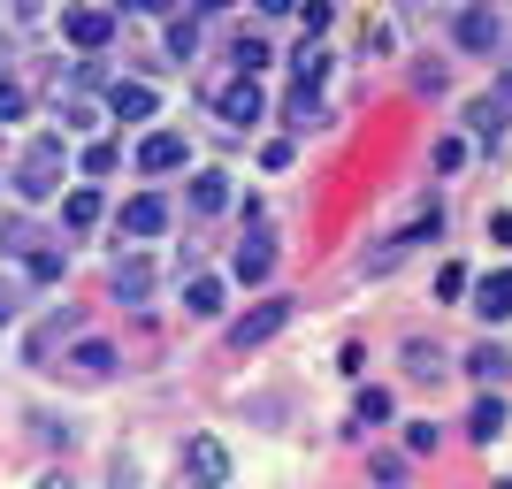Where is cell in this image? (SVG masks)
I'll use <instances>...</instances> for the list:
<instances>
[{"instance_id":"30","label":"cell","mask_w":512,"mask_h":489,"mask_svg":"<svg viewBox=\"0 0 512 489\" xmlns=\"http://www.w3.org/2000/svg\"><path fill=\"white\" fill-rule=\"evenodd\" d=\"M31 276H39V283L62 276V245H31Z\"/></svg>"},{"instance_id":"35","label":"cell","mask_w":512,"mask_h":489,"mask_svg":"<svg viewBox=\"0 0 512 489\" xmlns=\"http://www.w3.org/2000/svg\"><path fill=\"white\" fill-rule=\"evenodd\" d=\"M260 16H299V0H253Z\"/></svg>"},{"instance_id":"21","label":"cell","mask_w":512,"mask_h":489,"mask_svg":"<svg viewBox=\"0 0 512 489\" xmlns=\"http://www.w3.org/2000/svg\"><path fill=\"white\" fill-rule=\"evenodd\" d=\"M467 375H482V383H497V375H512V360L497 352V344H474L467 352Z\"/></svg>"},{"instance_id":"13","label":"cell","mask_w":512,"mask_h":489,"mask_svg":"<svg viewBox=\"0 0 512 489\" xmlns=\"http://www.w3.org/2000/svg\"><path fill=\"white\" fill-rule=\"evenodd\" d=\"M505 115H512L505 92H490V100H474V107H467V130L482 138V146H497V138H505Z\"/></svg>"},{"instance_id":"20","label":"cell","mask_w":512,"mask_h":489,"mask_svg":"<svg viewBox=\"0 0 512 489\" xmlns=\"http://www.w3.org/2000/svg\"><path fill=\"white\" fill-rule=\"evenodd\" d=\"M291 69H299V85H306V92H321V85H329V54H321L314 39L299 46V62H291Z\"/></svg>"},{"instance_id":"32","label":"cell","mask_w":512,"mask_h":489,"mask_svg":"<svg viewBox=\"0 0 512 489\" xmlns=\"http://www.w3.org/2000/svg\"><path fill=\"white\" fill-rule=\"evenodd\" d=\"M192 46H199L192 23H169V54H176V62H192Z\"/></svg>"},{"instance_id":"43","label":"cell","mask_w":512,"mask_h":489,"mask_svg":"<svg viewBox=\"0 0 512 489\" xmlns=\"http://www.w3.org/2000/svg\"><path fill=\"white\" fill-rule=\"evenodd\" d=\"M192 489H207V482H192Z\"/></svg>"},{"instance_id":"12","label":"cell","mask_w":512,"mask_h":489,"mask_svg":"<svg viewBox=\"0 0 512 489\" xmlns=\"http://www.w3.org/2000/svg\"><path fill=\"white\" fill-rule=\"evenodd\" d=\"M451 39L467 46V54H490V46H497V8H459Z\"/></svg>"},{"instance_id":"23","label":"cell","mask_w":512,"mask_h":489,"mask_svg":"<svg viewBox=\"0 0 512 489\" xmlns=\"http://www.w3.org/2000/svg\"><path fill=\"white\" fill-rule=\"evenodd\" d=\"M299 23H306V39H321L337 23V0H299Z\"/></svg>"},{"instance_id":"40","label":"cell","mask_w":512,"mask_h":489,"mask_svg":"<svg viewBox=\"0 0 512 489\" xmlns=\"http://www.w3.org/2000/svg\"><path fill=\"white\" fill-rule=\"evenodd\" d=\"M199 8H237V0H199Z\"/></svg>"},{"instance_id":"9","label":"cell","mask_w":512,"mask_h":489,"mask_svg":"<svg viewBox=\"0 0 512 489\" xmlns=\"http://www.w3.org/2000/svg\"><path fill=\"white\" fill-rule=\"evenodd\" d=\"M115 222H123V237H161V230H169V199H161V192H138V199H123Z\"/></svg>"},{"instance_id":"1","label":"cell","mask_w":512,"mask_h":489,"mask_svg":"<svg viewBox=\"0 0 512 489\" xmlns=\"http://www.w3.org/2000/svg\"><path fill=\"white\" fill-rule=\"evenodd\" d=\"M16 192H23V199H54V192H62V138H54V130H39V138L23 146Z\"/></svg>"},{"instance_id":"5","label":"cell","mask_w":512,"mask_h":489,"mask_svg":"<svg viewBox=\"0 0 512 489\" xmlns=\"http://www.w3.org/2000/svg\"><path fill=\"white\" fill-rule=\"evenodd\" d=\"M107 115H115V123H153V115H161V92H153L146 77H115V85H107Z\"/></svg>"},{"instance_id":"6","label":"cell","mask_w":512,"mask_h":489,"mask_svg":"<svg viewBox=\"0 0 512 489\" xmlns=\"http://www.w3.org/2000/svg\"><path fill=\"white\" fill-rule=\"evenodd\" d=\"M184 474L207 482V489H230V444H222V436H192V444H184Z\"/></svg>"},{"instance_id":"29","label":"cell","mask_w":512,"mask_h":489,"mask_svg":"<svg viewBox=\"0 0 512 489\" xmlns=\"http://www.w3.org/2000/svg\"><path fill=\"white\" fill-rule=\"evenodd\" d=\"M436 451V421H406V459H428Z\"/></svg>"},{"instance_id":"37","label":"cell","mask_w":512,"mask_h":489,"mask_svg":"<svg viewBox=\"0 0 512 489\" xmlns=\"http://www.w3.org/2000/svg\"><path fill=\"white\" fill-rule=\"evenodd\" d=\"M8 321H16V291H8V283H0V329H8Z\"/></svg>"},{"instance_id":"33","label":"cell","mask_w":512,"mask_h":489,"mask_svg":"<svg viewBox=\"0 0 512 489\" xmlns=\"http://www.w3.org/2000/svg\"><path fill=\"white\" fill-rule=\"evenodd\" d=\"M115 161H123V153H115V146H85V176H107V169H115Z\"/></svg>"},{"instance_id":"7","label":"cell","mask_w":512,"mask_h":489,"mask_svg":"<svg viewBox=\"0 0 512 489\" xmlns=\"http://www.w3.org/2000/svg\"><path fill=\"white\" fill-rule=\"evenodd\" d=\"M69 375H77V383H115V375H123V352L107 337H85V344H69Z\"/></svg>"},{"instance_id":"16","label":"cell","mask_w":512,"mask_h":489,"mask_svg":"<svg viewBox=\"0 0 512 489\" xmlns=\"http://www.w3.org/2000/svg\"><path fill=\"white\" fill-rule=\"evenodd\" d=\"M222 207H230V176H222V169H199L192 176V214H222Z\"/></svg>"},{"instance_id":"4","label":"cell","mask_w":512,"mask_h":489,"mask_svg":"<svg viewBox=\"0 0 512 489\" xmlns=\"http://www.w3.org/2000/svg\"><path fill=\"white\" fill-rule=\"evenodd\" d=\"M214 107H222V123H230V130H253L260 115H268V92H260V77H245V69H237L230 85L214 92Z\"/></svg>"},{"instance_id":"31","label":"cell","mask_w":512,"mask_h":489,"mask_svg":"<svg viewBox=\"0 0 512 489\" xmlns=\"http://www.w3.org/2000/svg\"><path fill=\"white\" fill-rule=\"evenodd\" d=\"M314 107H321V92H306V85H299V92H291V107H283V115H291V123L306 130V123H314Z\"/></svg>"},{"instance_id":"19","label":"cell","mask_w":512,"mask_h":489,"mask_svg":"<svg viewBox=\"0 0 512 489\" xmlns=\"http://www.w3.org/2000/svg\"><path fill=\"white\" fill-rule=\"evenodd\" d=\"M390 413H398V405H390V390H360V398H352V428H383Z\"/></svg>"},{"instance_id":"10","label":"cell","mask_w":512,"mask_h":489,"mask_svg":"<svg viewBox=\"0 0 512 489\" xmlns=\"http://www.w3.org/2000/svg\"><path fill=\"white\" fill-rule=\"evenodd\" d=\"M107 39H115V16H107V8H85V0H77V8H69V46L100 54Z\"/></svg>"},{"instance_id":"26","label":"cell","mask_w":512,"mask_h":489,"mask_svg":"<svg viewBox=\"0 0 512 489\" xmlns=\"http://www.w3.org/2000/svg\"><path fill=\"white\" fill-rule=\"evenodd\" d=\"M467 291H474V276L459 260H444V268H436V298H467Z\"/></svg>"},{"instance_id":"24","label":"cell","mask_w":512,"mask_h":489,"mask_svg":"<svg viewBox=\"0 0 512 489\" xmlns=\"http://www.w3.org/2000/svg\"><path fill=\"white\" fill-rule=\"evenodd\" d=\"M237 69H245V77H260V69H268V39H260V31H245V39H237Z\"/></svg>"},{"instance_id":"34","label":"cell","mask_w":512,"mask_h":489,"mask_svg":"<svg viewBox=\"0 0 512 489\" xmlns=\"http://www.w3.org/2000/svg\"><path fill=\"white\" fill-rule=\"evenodd\" d=\"M115 8H130V16H169V0H115Z\"/></svg>"},{"instance_id":"3","label":"cell","mask_w":512,"mask_h":489,"mask_svg":"<svg viewBox=\"0 0 512 489\" xmlns=\"http://www.w3.org/2000/svg\"><path fill=\"white\" fill-rule=\"evenodd\" d=\"M291 314H299L291 298H260V306H253V314H245V321H230V352H260V344L276 337V329H283V321H291Z\"/></svg>"},{"instance_id":"18","label":"cell","mask_w":512,"mask_h":489,"mask_svg":"<svg viewBox=\"0 0 512 489\" xmlns=\"http://www.w3.org/2000/svg\"><path fill=\"white\" fill-rule=\"evenodd\" d=\"M184 314H192V321L222 314V276H192V283H184Z\"/></svg>"},{"instance_id":"41","label":"cell","mask_w":512,"mask_h":489,"mask_svg":"<svg viewBox=\"0 0 512 489\" xmlns=\"http://www.w3.org/2000/svg\"><path fill=\"white\" fill-rule=\"evenodd\" d=\"M505 100H512V69H505Z\"/></svg>"},{"instance_id":"22","label":"cell","mask_w":512,"mask_h":489,"mask_svg":"<svg viewBox=\"0 0 512 489\" xmlns=\"http://www.w3.org/2000/svg\"><path fill=\"white\" fill-rule=\"evenodd\" d=\"M23 115H31V92L16 77H0V123H23Z\"/></svg>"},{"instance_id":"42","label":"cell","mask_w":512,"mask_h":489,"mask_svg":"<svg viewBox=\"0 0 512 489\" xmlns=\"http://www.w3.org/2000/svg\"><path fill=\"white\" fill-rule=\"evenodd\" d=\"M490 489H512V482H490Z\"/></svg>"},{"instance_id":"28","label":"cell","mask_w":512,"mask_h":489,"mask_svg":"<svg viewBox=\"0 0 512 489\" xmlns=\"http://www.w3.org/2000/svg\"><path fill=\"white\" fill-rule=\"evenodd\" d=\"M406 367L421 375V383H436V367H444V352H428V344L413 337V344H406Z\"/></svg>"},{"instance_id":"2","label":"cell","mask_w":512,"mask_h":489,"mask_svg":"<svg viewBox=\"0 0 512 489\" xmlns=\"http://www.w3.org/2000/svg\"><path fill=\"white\" fill-rule=\"evenodd\" d=\"M230 276L237 283H268L276 276V230H268V222H245V237H237V253H230Z\"/></svg>"},{"instance_id":"27","label":"cell","mask_w":512,"mask_h":489,"mask_svg":"<svg viewBox=\"0 0 512 489\" xmlns=\"http://www.w3.org/2000/svg\"><path fill=\"white\" fill-rule=\"evenodd\" d=\"M428 161H436V176L467 169V138H436V153H428Z\"/></svg>"},{"instance_id":"38","label":"cell","mask_w":512,"mask_h":489,"mask_svg":"<svg viewBox=\"0 0 512 489\" xmlns=\"http://www.w3.org/2000/svg\"><path fill=\"white\" fill-rule=\"evenodd\" d=\"M39 489H77V482H69V474L54 467V474H39Z\"/></svg>"},{"instance_id":"25","label":"cell","mask_w":512,"mask_h":489,"mask_svg":"<svg viewBox=\"0 0 512 489\" xmlns=\"http://www.w3.org/2000/svg\"><path fill=\"white\" fill-rule=\"evenodd\" d=\"M31 436H39L46 451H62L69 436H77V428H69V421H54V413H31Z\"/></svg>"},{"instance_id":"14","label":"cell","mask_w":512,"mask_h":489,"mask_svg":"<svg viewBox=\"0 0 512 489\" xmlns=\"http://www.w3.org/2000/svg\"><path fill=\"white\" fill-rule=\"evenodd\" d=\"M107 283H115V298H130V306H138V298L153 291V260H146V253L115 260V276H107Z\"/></svg>"},{"instance_id":"15","label":"cell","mask_w":512,"mask_h":489,"mask_svg":"<svg viewBox=\"0 0 512 489\" xmlns=\"http://www.w3.org/2000/svg\"><path fill=\"white\" fill-rule=\"evenodd\" d=\"M505 421H512V413H505V398H474L467 436H474V444H497V436H505Z\"/></svg>"},{"instance_id":"11","label":"cell","mask_w":512,"mask_h":489,"mask_svg":"<svg viewBox=\"0 0 512 489\" xmlns=\"http://www.w3.org/2000/svg\"><path fill=\"white\" fill-rule=\"evenodd\" d=\"M474 314L490 321V329H497V321H512V268H497V276L474 283Z\"/></svg>"},{"instance_id":"17","label":"cell","mask_w":512,"mask_h":489,"mask_svg":"<svg viewBox=\"0 0 512 489\" xmlns=\"http://www.w3.org/2000/svg\"><path fill=\"white\" fill-rule=\"evenodd\" d=\"M62 222H69V237H77V230H92V222H100V192H92V184L62 192Z\"/></svg>"},{"instance_id":"39","label":"cell","mask_w":512,"mask_h":489,"mask_svg":"<svg viewBox=\"0 0 512 489\" xmlns=\"http://www.w3.org/2000/svg\"><path fill=\"white\" fill-rule=\"evenodd\" d=\"M16 16H39V0H16Z\"/></svg>"},{"instance_id":"8","label":"cell","mask_w":512,"mask_h":489,"mask_svg":"<svg viewBox=\"0 0 512 489\" xmlns=\"http://www.w3.org/2000/svg\"><path fill=\"white\" fill-rule=\"evenodd\" d=\"M192 161V138L184 130H153V138H138V169L146 176H169V169H184Z\"/></svg>"},{"instance_id":"36","label":"cell","mask_w":512,"mask_h":489,"mask_svg":"<svg viewBox=\"0 0 512 489\" xmlns=\"http://www.w3.org/2000/svg\"><path fill=\"white\" fill-rule=\"evenodd\" d=\"M490 237H497V245H512V214H490Z\"/></svg>"}]
</instances>
